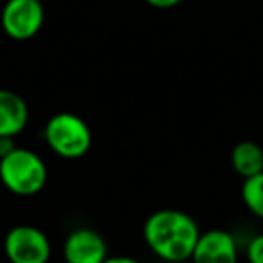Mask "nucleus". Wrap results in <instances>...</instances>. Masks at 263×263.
<instances>
[{
    "mask_svg": "<svg viewBox=\"0 0 263 263\" xmlns=\"http://www.w3.org/2000/svg\"><path fill=\"white\" fill-rule=\"evenodd\" d=\"M241 200L245 208L256 216L263 220V172L254 177L243 179L241 184Z\"/></svg>",
    "mask_w": 263,
    "mask_h": 263,
    "instance_id": "10",
    "label": "nucleus"
},
{
    "mask_svg": "<svg viewBox=\"0 0 263 263\" xmlns=\"http://www.w3.org/2000/svg\"><path fill=\"white\" fill-rule=\"evenodd\" d=\"M231 166L241 177L249 179L263 172V148L254 141H241L231 150Z\"/></svg>",
    "mask_w": 263,
    "mask_h": 263,
    "instance_id": "9",
    "label": "nucleus"
},
{
    "mask_svg": "<svg viewBox=\"0 0 263 263\" xmlns=\"http://www.w3.org/2000/svg\"><path fill=\"white\" fill-rule=\"evenodd\" d=\"M29 123V106L16 92L0 88V137H16Z\"/></svg>",
    "mask_w": 263,
    "mask_h": 263,
    "instance_id": "8",
    "label": "nucleus"
},
{
    "mask_svg": "<svg viewBox=\"0 0 263 263\" xmlns=\"http://www.w3.org/2000/svg\"><path fill=\"white\" fill-rule=\"evenodd\" d=\"M6 258L11 263H47L51 259V241L34 226H16L4 238Z\"/></svg>",
    "mask_w": 263,
    "mask_h": 263,
    "instance_id": "4",
    "label": "nucleus"
},
{
    "mask_svg": "<svg viewBox=\"0 0 263 263\" xmlns=\"http://www.w3.org/2000/svg\"><path fill=\"white\" fill-rule=\"evenodd\" d=\"M0 180L13 195L33 197L47 184V166L34 152L16 146L0 159Z\"/></svg>",
    "mask_w": 263,
    "mask_h": 263,
    "instance_id": "2",
    "label": "nucleus"
},
{
    "mask_svg": "<svg viewBox=\"0 0 263 263\" xmlns=\"http://www.w3.org/2000/svg\"><path fill=\"white\" fill-rule=\"evenodd\" d=\"M44 139L51 152H54L60 157L80 159L90 150L92 132L80 116L60 112L45 123Z\"/></svg>",
    "mask_w": 263,
    "mask_h": 263,
    "instance_id": "3",
    "label": "nucleus"
},
{
    "mask_svg": "<svg viewBox=\"0 0 263 263\" xmlns=\"http://www.w3.org/2000/svg\"><path fill=\"white\" fill-rule=\"evenodd\" d=\"M200 234L195 218L179 209H159L148 216L143 226L148 249L170 263L191 259Z\"/></svg>",
    "mask_w": 263,
    "mask_h": 263,
    "instance_id": "1",
    "label": "nucleus"
},
{
    "mask_svg": "<svg viewBox=\"0 0 263 263\" xmlns=\"http://www.w3.org/2000/svg\"><path fill=\"white\" fill-rule=\"evenodd\" d=\"M249 263H263V234H256L245 249Z\"/></svg>",
    "mask_w": 263,
    "mask_h": 263,
    "instance_id": "11",
    "label": "nucleus"
},
{
    "mask_svg": "<svg viewBox=\"0 0 263 263\" xmlns=\"http://www.w3.org/2000/svg\"><path fill=\"white\" fill-rule=\"evenodd\" d=\"M15 148V137H0V159L9 155Z\"/></svg>",
    "mask_w": 263,
    "mask_h": 263,
    "instance_id": "13",
    "label": "nucleus"
},
{
    "mask_svg": "<svg viewBox=\"0 0 263 263\" xmlns=\"http://www.w3.org/2000/svg\"><path fill=\"white\" fill-rule=\"evenodd\" d=\"M193 263H238V245L229 231L209 229L200 234L191 256Z\"/></svg>",
    "mask_w": 263,
    "mask_h": 263,
    "instance_id": "7",
    "label": "nucleus"
},
{
    "mask_svg": "<svg viewBox=\"0 0 263 263\" xmlns=\"http://www.w3.org/2000/svg\"><path fill=\"white\" fill-rule=\"evenodd\" d=\"M44 20L45 9L40 0H8L0 15L4 33L18 42L36 36L42 31Z\"/></svg>",
    "mask_w": 263,
    "mask_h": 263,
    "instance_id": "5",
    "label": "nucleus"
},
{
    "mask_svg": "<svg viewBox=\"0 0 263 263\" xmlns=\"http://www.w3.org/2000/svg\"><path fill=\"white\" fill-rule=\"evenodd\" d=\"M63 258L65 263H103L108 258L105 238L88 227L74 229L63 243Z\"/></svg>",
    "mask_w": 263,
    "mask_h": 263,
    "instance_id": "6",
    "label": "nucleus"
},
{
    "mask_svg": "<svg viewBox=\"0 0 263 263\" xmlns=\"http://www.w3.org/2000/svg\"><path fill=\"white\" fill-rule=\"evenodd\" d=\"M40 2H42V0H40Z\"/></svg>",
    "mask_w": 263,
    "mask_h": 263,
    "instance_id": "15",
    "label": "nucleus"
},
{
    "mask_svg": "<svg viewBox=\"0 0 263 263\" xmlns=\"http://www.w3.org/2000/svg\"><path fill=\"white\" fill-rule=\"evenodd\" d=\"M103 263H139L136 258H130V256H108Z\"/></svg>",
    "mask_w": 263,
    "mask_h": 263,
    "instance_id": "14",
    "label": "nucleus"
},
{
    "mask_svg": "<svg viewBox=\"0 0 263 263\" xmlns=\"http://www.w3.org/2000/svg\"><path fill=\"white\" fill-rule=\"evenodd\" d=\"M144 2L155 9H172L175 6L182 4L184 0H144Z\"/></svg>",
    "mask_w": 263,
    "mask_h": 263,
    "instance_id": "12",
    "label": "nucleus"
}]
</instances>
